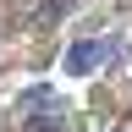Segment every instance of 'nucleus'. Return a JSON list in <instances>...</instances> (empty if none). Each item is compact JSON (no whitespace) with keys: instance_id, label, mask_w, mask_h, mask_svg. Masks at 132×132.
I'll list each match as a JSON object with an SVG mask.
<instances>
[{"instance_id":"obj_1","label":"nucleus","mask_w":132,"mask_h":132,"mask_svg":"<svg viewBox=\"0 0 132 132\" xmlns=\"http://www.w3.org/2000/svg\"><path fill=\"white\" fill-rule=\"evenodd\" d=\"M110 55H116L110 39H77L72 50H66V77H88L94 66H105Z\"/></svg>"}]
</instances>
